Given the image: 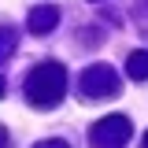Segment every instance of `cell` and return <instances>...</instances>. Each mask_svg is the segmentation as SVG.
Segmentation results:
<instances>
[{
	"instance_id": "1",
	"label": "cell",
	"mask_w": 148,
	"mask_h": 148,
	"mask_svg": "<svg viewBox=\"0 0 148 148\" xmlns=\"http://www.w3.org/2000/svg\"><path fill=\"white\" fill-rule=\"evenodd\" d=\"M67 89V78H63V67L59 63H41L26 74V96L34 108H52L59 104V96Z\"/></svg>"
},
{
	"instance_id": "2",
	"label": "cell",
	"mask_w": 148,
	"mask_h": 148,
	"mask_svg": "<svg viewBox=\"0 0 148 148\" xmlns=\"http://www.w3.org/2000/svg\"><path fill=\"white\" fill-rule=\"evenodd\" d=\"M89 141H92V148H122L130 141V119H122V115L100 119L89 130Z\"/></svg>"
},
{
	"instance_id": "3",
	"label": "cell",
	"mask_w": 148,
	"mask_h": 148,
	"mask_svg": "<svg viewBox=\"0 0 148 148\" xmlns=\"http://www.w3.org/2000/svg\"><path fill=\"white\" fill-rule=\"evenodd\" d=\"M82 92L92 96V100L96 96H115L119 92V74L111 71V67H104V63L100 67H89V71L82 74Z\"/></svg>"
},
{
	"instance_id": "4",
	"label": "cell",
	"mask_w": 148,
	"mask_h": 148,
	"mask_svg": "<svg viewBox=\"0 0 148 148\" xmlns=\"http://www.w3.org/2000/svg\"><path fill=\"white\" fill-rule=\"evenodd\" d=\"M56 22H59V11L48 8V4H41V8L30 11V34H48Z\"/></svg>"
},
{
	"instance_id": "5",
	"label": "cell",
	"mask_w": 148,
	"mask_h": 148,
	"mask_svg": "<svg viewBox=\"0 0 148 148\" xmlns=\"http://www.w3.org/2000/svg\"><path fill=\"white\" fill-rule=\"evenodd\" d=\"M126 74L133 78V82H145V78H148V52H130Z\"/></svg>"
},
{
	"instance_id": "6",
	"label": "cell",
	"mask_w": 148,
	"mask_h": 148,
	"mask_svg": "<svg viewBox=\"0 0 148 148\" xmlns=\"http://www.w3.org/2000/svg\"><path fill=\"white\" fill-rule=\"evenodd\" d=\"M11 41H15V37H11V30H0V59L11 52Z\"/></svg>"
},
{
	"instance_id": "7",
	"label": "cell",
	"mask_w": 148,
	"mask_h": 148,
	"mask_svg": "<svg viewBox=\"0 0 148 148\" xmlns=\"http://www.w3.org/2000/svg\"><path fill=\"white\" fill-rule=\"evenodd\" d=\"M34 148H67L63 141H41V145H34Z\"/></svg>"
},
{
	"instance_id": "8",
	"label": "cell",
	"mask_w": 148,
	"mask_h": 148,
	"mask_svg": "<svg viewBox=\"0 0 148 148\" xmlns=\"http://www.w3.org/2000/svg\"><path fill=\"white\" fill-rule=\"evenodd\" d=\"M4 89H8V85H4V78H0V96H4Z\"/></svg>"
},
{
	"instance_id": "9",
	"label": "cell",
	"mask_w": 148,
	"mask_h": 148,
	"mask_svg": "<svg viewBox=\"0 0 148 148\" xmlns=\"http://www.w3.org/2000/svg\"><path fill=\"white\" fill-rule=\"evenodd\" d=\"M141 148H148V137H145V145H141Z\"/></svg>"
}]
</instances>
